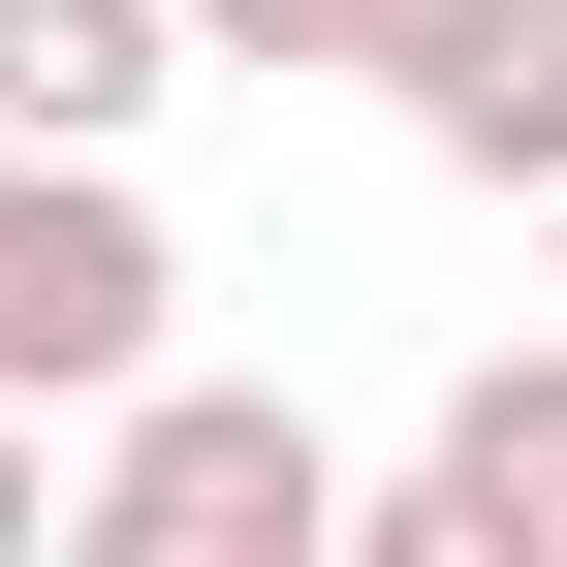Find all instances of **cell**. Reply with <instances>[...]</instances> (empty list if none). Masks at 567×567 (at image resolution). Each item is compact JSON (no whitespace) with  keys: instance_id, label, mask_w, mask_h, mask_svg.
<instances>
[{"instance_id":"obj_1","label":"cell","mask_w":567,"mask_h":567,"mask_svg":"<svg viewBox=\"0 0 567 567\" xmlns=\"http://www.w3.org/2000/svg\"><path fill=\"white\" fill-rule=\"evenodd\" d=\"M63 536H95V567H316V536H347V442H316L284 379H95Z\"/></svg>"},{"instance_id":"obj_2","label":"cell","mask_w":567,"mask_h":567,"mask_svg":"<svg viewBox=\"0 0 567 567\" xmlns=\"http://www.w3.org/2000/svg\"><path fill=\"white\" fill-rule=\"evenodd\" d=\"M158 316H189L158 189H126V158H63V126H0V410H95V379H158Z\"/></svg>"},{"instance_id":"obj_3","label":"cell","mask_w":567,"mask_h":567,"mask_svg":"<svg viewBox=\"0 0 567 567\" xmlns=\"http://www.w3.org/2000/svg\"><path fill=\"white\" fill-rule=\"evenodd\" d=\"M347 536H379V567H567V347H473Z\"/></svg>"},{"instance_id":"obj_4","label":"cell","mask_w":567,"mask_h":567,"mask_svg":"<svg viewBox=\"0 0 567 567\" xmlns=\"http://www.w3.org/2000/svg\"><path fill=\"white\" fill-rule=\"evenodd\" d=\"M410 158L442 189H567V0H473V32L410 63Z\"/></svg>"},{"instance_id":"obj_5","label":"cell","mask_w":567,"mask_h":567,"mask_svg":"<svg viewBox=\"0 0 567 567\" xmlns=\"http://www.w3.org/2000/svg\"><path fill=\"white\" fill-rule=\"evenodd\" d=\"M158 95H189V0H0V126H63V158H126Z\"/></svg>"},{"instance_id":"obj_6","label":"cell","mask_w":567,"mask_h":567,"mask_svg":"<svg viewBox=\"0 0 567 567\" xmlns=\"http://www.w3.org/2000/svg\"><path fill=\"white\" fill-rule=\"evenodd\" d=\"M189 63H379V0H189Z\"/></svg>"},{"instance_id":"obj_7","label":"cell","mask_w":567,"mask_h":567,"mask_svg":"<svg viewBox=\"0 0 567 567\" xmlns=\"http://www.w3.org/2000/svg\"><path fill=\"white\" fill-rule=\"evenodd\" d=\"M0 536H63V410H0Z\"/></svg>"},{"instance_id":"obj_8","label":"cell","mask_w":567,"mask_h":567,"mask_svg":"<svg viewBox=\"0 0 567 567\" xmlns=\"http://www.w3.org/2000/svg\"><path fill=\"white\" fill-rule=\"evenodd\" d=\"M536 316H567V189H536Z\"/></svg>"}]
</instances>
